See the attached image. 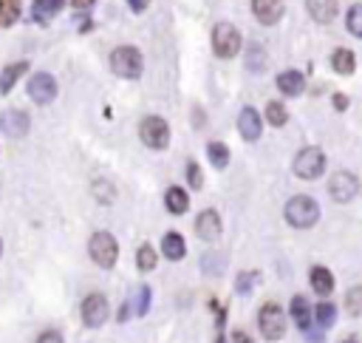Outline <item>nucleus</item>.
<instances>
[{"instance_id": "nucleus-19", "label": "nucleus", "mask_w": 362, "mask_h": 343, "mask_svg": "<svg viewBox=\"0 0 362 343\" xmlns=\"http://www.w3.org/2000/svg\"><path fill=\"white\" fill-rule=\"evenodd\" d=\"M29 71V63H14V65H6L3 74H0V94H9V91L17 85V80Z\"/></svg>"}, {"instance_id": "nucleus-8", "label": "nucleus", "mask_w": 362, "mask_h": 343, "mask_svg": "<svg viewBox=\"0 0 362 343\" xmlns=\"http://www.w3.org/2000/svg\"><path fill=\"white\" fill-rule=\"evenodd\" d=\"M108 315H111V309H108V298L102 292H91L88 298L82 301V321H85V327H91V329L102 327L108 321Z\"/></svg>"}, {"instance_id": "nucleus-31", "label": "nucleus", "mask_w": 362, "mask_h": 343, "mask_svg": "<svg viewBox=\"0 0 362 343\" xmlns=\"http://www.w3.org/2000/svg\"><path fill=\"white\" fill-rule=\"evenodd\" d=\"M258 272L255 269H249V272H240L238 276V281H235V292H240V295H249L252 292V287L258 284Z\"/></svg>"}, {"instance_id": "nucleus-14", "label": "nucleus", "mask_w": 362, "mask_h": 343, "mask_svg": "<svg viewBox=\"0 0 362 343\" xmlns=\"http://www.w3.org/2000/svg\"><path fill=\"white\" fill-rule=\"evenodd\" d=\"M196 233L204 239V241H218L221 239V216L215 210H204L199 219H196Z\"/></svg>"}, {"instance_id": "nucleus-15", "label": "nucleus", "mask_w": 362, "mask_h": 343, "mask_svg": "<svg viewBox=\"0 0 362 343\" xmlns=\"http://www.w3.org/2000/svg\"><path fill=\"white\" fill-rule=\"evenodd\" d=\"M306 9L317 23H331L340 12V0H306Z\"/></svg>"}, {"instance_id": "nucleus-16", "label": "nucleus", "mask_w": 362, "mask_h": 343, "mask_svg": "<svg viewBox=\"0 0 362 343\" xmlns=\"http://www.w3.org/2000/svg\"><path fill=\"white\" fill-rule=\"evenodd\" d=\"M278 88L283 97H300L306 88V77L300 71H283L278 74Z\"/></svg>"}, {"instance_id": "nucleus-22", "label": "nucleus", "mask_w": 362, "mask_h": 343, "mask_svg": "<svg viewBox=\"0 0 362 343\" xmlns=\"http://www.w3.org/2000/svg\"><path fill=\"white\" fill-rule=\"evenodd\" d=\"M331 68H334L337 74H343V77L354 74V68H357V57H354V52H348V49H337V52L331 54Z\"/></svg>"}, {"instance_id": "nucleus-2", "label": "nucleus", "mask_w": 362, "mask_h": 343, "mask_svg": "<svg viewBox=\"0 0 362 343\" xmlns=\"http://www.w3.org/2000/svg\"><path fill=\"white\" fill-rule=\"evenodd\" d=\"M142 68H144V60H142V52L133 49V45H119L111 54V71L122 80H139L142 77Z\"/></svg>"}, {"instance_id": "nucleus-42", "label": "nucleus", "mask_w": 362, "mask_h": 343, "mask_svg": "<svg viewBox=\"0 0 362 343\" xmlns=\"http://www.w3.org/2000/svg\"><path fill=\"white\" fill-rule=\"evenodd\" d=\"M340 343H357V338H346V340H340Z\"/></svg>"}, {"instance_id": "nucleus-38", "label": "nucleus", "mask_w": 362, "mask_h": 343, "mask_svg": "<svg viewBox=\"0 0 362 343\" xmlns=\"http://www.w3.org/2000/svg\"><path fill=\"white\" fill-rule=\"evenodd\" d=\"M334 108H337V111H346V108H348L346 94H334Z\"/></svg>"}, {"instance_id": "nucleus-10", "label": "nucleus", "mask_w": 362, "mask_h": 343, "mask_svg": "<svg viewBox=\"0 0 362 343\" xmlns=\"http://www.w3.org/2000/svg\"><path fill=\"white\" fill-rule=\"evenodd\" d=\"M29 97H32L37 105L54 102V97H57V80H54L52 74H45V71L32 74V80H29Z\"/></svg>"}, {"instance_id": "nucleus-36", "label": "nucleus", "mask_w": 362, "mask_h": 343, "mask_svg": "<svg viewBox=\"0 0 362 343\" xmlns=\"http://www.w3.org/2000/svg\"><path fill=\"white\" fill-rule=\"evenodd\" d=\"M37 343H63V335L54 332V329H48V332H43V335L37 338Z\"/></svg>"}, {"instance_id": "nucleus-35", "label": "nucleus", "mask_w": 362, "mask_h": 343, "mask_svg": "<svg viewBox=\"0 0 362 343\" xmlns=\"http://www.w3.org/2000/svg\"><path fill=\"white\" fill-rule=\"evenodd\" d=\"M93 193H96V199L105 201V204H111V201H113V190H111L108 181H96V185H93Z\"/></svg>"}, {"instance_id": "nucleus-41", "label": "nucleus", "mask_w": 362, "mask_h": 343, "mask_svg": "<svg viewBox=\"0 0 362 343\" xmlns=\"http://www.w3.org/2000/svg\"><path fill=\"white\" fill-rule=\"evenodd\" d=\"M215 343H227V340H224V335H221V332H218V338H215Z\"/></svg>"}, {"instance_id": "nucleus-12", "label": "nucleus", "mask_w": 362, "mask_h": 343, "mask_svg": "<svg viewBox=\"0 0 362 343\" xmlns=\"http://www.w3.org/2000/svg\"><path fill=\"white\" fill-rule=\"evenodd\" d=\"M238 133L244 136L247 142H258L260 133H263V120L255 108H244L238 113Z\"/></svg>"}, {"instance_id": "nucleus-26", "label": "nucleus", "mask_w": 362, "mask_h": 343, "mask_svg": "<svg viewBox=\"0 0 362 343\" xmlns=\"http://www.w3.org/2000/svg\"><path fill=\"white\" fill-rule=\"evenodd\" d=\"M315 315H317L320 329H331V327L337 324V307H334L331 301H320L317 309H315Z\"/></svg>"}, {"instance_id": "nucleus-5", "label": "nucleus", "mask_w": 362, "mask_h": 343, "mask_svg": "<svg viewBox=\"0 0 362 343\" xmlns=\"http://www.w3.org/2000/svg\"><path fill=\"white\" fill-rule=\"evenodd\" d=\"M212 52L221 60H232L240 52V32L232 23H218V26L212 29Z\"/></svg>"}, {"instance_id": "nucleus-21", "label": "nucleus", "mask_w": 362, "mask_h": 343, "mask_svg": "<svg viewBox=\"0 0 362 343\" xmlns=\"http://www.w3.org/2000/svg\"><path fill=\"white\" fill-rule=\"evenodd\" d=\"M63 6H65V0H34V3H32V17L40 20V23H48Z\"/></svg>"}, {"instance_id": "nucleus-25", "label": "nucleus", "mask_w": 362, "mask_h": 343, "mask_svg": "<svg viewBox=\"0 0 362 343\" xmlns=\"http://www.w3.org/2000/svg\"><path fill=\"white\" fill-rule=\"evenodd\" d=\"M20 17V0H0V29H9Z\"/></svg>"}, {"instance_id": "nucleus-40", "label": "nucleus", "mask_w": 362, "mask_h": 343, "mask_svg": "<svg viewBox=\"0 0 362 343\" xmlns=\"http://www.w3.org/2000/svg\"><path fill=\"white\" fill-rule=\"evenodd\" d=\"M71 3H74L77 9H88V6L93 3V0H71Z\"/></svg>"}, {"instance_id": "nucleus-1", "label": "nucleus", "mask_w": 362, "mask_h": 343, "mask_svg": "<svg viewBox=\"0 0 362 343\" xmlns=\"http://www.w3.org/2000/svg\"><path fill=\"white\" fill-rule=\"evenodd\" d=\"M286 221L297 227V230H306V227H315L317 219H320V204L311 199V196H295V199H289L286 204Z\"/></svg>"}, {"instance_id": "nucleus-11", "label": "nucleus", "mask_w": 362, "mask_h": 343, "mask_svg": "<svg viewBox=\"0 0 362 343\" xmlns=\"http://www.w3.org/2000/svg\"><path fill=\"white\" fill-rule=\"evenodd\" d=\"M0 128H3L6 136H12V140H23V136L29 133L32 128V120H29V113L26 111H3L0 113Z\"/></svg>"}, {"instance_id": "nucleus-3", "label": "nucleus", "mask_w": 362, "mask_h": 343, "mask_svg": "<svg viewBox=\"0 0 362 343\" xmlns=\"http://www.w3.org/2000/svg\"><path fill=\"white\" fill-rule=\"evenodd\" d=\"M292 170H295L297 179H306V181L320 179V176L326 173V153H323L320 148H315V145H311V148H303V151L295 156Z\"/></svg>"}, {"instance_id": "nucleus-6", "label": "nucleus", "mask_w": 362, "mask_h": 343, "mask_svg": "<svg viewBox=\"0 0 362 343\" xmlns=\"http://www.w3.org/2000/svg\"><path fill=\"white\" fill-rule=\"evenodd\" d=\"M139 136L148 148L164 151L167 145H170V125H167L161 117H144L142 125H139Z\"/></svg>"}, {"instance_id": "nucleus-7", "label": "nucleus", "mask_w": 362, "mask_h": 343, "mask_svg": "<svg viewBox=\"0 0 362 343\" xmlns=\"http://www.w3.org/2000/svg\"><path fill=\"white\" fill-rule=\"evenodd\" d=\"M258 327H260V335L267 340H280L286 335V315H283V307L280 304H267L258 315Z\"/></svg>"}, {"instance_id": "nucleus-37", "label": "nucleus", "mask_w": 362, "mask_h": 343, "mask_svg": "<svg viewBox=\"0 0 362 343\" xmlns=\"http://www.w3.org/2000/svg\"><path fill=\"white\" fill-rule=\"evenodd\" d=\"M128 3H131V9H133L136 14H142L144 9H148V3H150V0H128Z\"/></svg>"}, {"instance_id": "nucleus-43", "label": "nucleus", "mask_w": 362, "mask_h": 343, "mask_svg": "<svg viewBox=\"0 0 362 343\" xmlns=\"http://www.w3.org/2000/svg\"><path fill=\"white\" fill-rule=\"evenodd\" d=\"M0 250H3V244H0Z\"/></svg>"}, {"instance_id": "nucleus-9", "label": "nucleus", "mask_w": 362, "mask_h": 343, "mask_svg": "<svg viewBox=\"0 0 362 343\" xmlns=\"http://www.w3.org/2000/svg\"><path fill=\"white\" fill-rule=\"evenodd\" d=\"M357 190H359V179L354 173H348V170H337L328 179V193H331L334 201H340V204L351 201L357 196Z\"/></svg>"}, {"instance_id": "nucleus-28", "label": "nucleus", "mask_w": 362, "mask_h": 343, "mask_svg": "<svg viewBox=\"0 0 362 343\" xmlns=\"http://www.w3.org/2000/svg\"><path fill=\"white\" fill-rule=\"evenodd\" d=\"M267 120H269V125H275V128H283V125L289 122V111L283 108V102H269V105H267Z\"/></svg>"}, {"instance_id": "nucleus-24", "label": "nucleus", "mask_w": 362, "mask_h": 343, "mask_svg": "<svg viewBox=\"0 0 362 343\" xmlns=\"http://www.w3.org/2000/svg\"><path fill=\"white\" fill-rule=\"evenodd\" d=\"M207 156H210V162L215 170H224L229 165V148L224 142H210L207 145Z\"/></svg>"}, {"instance_id": "nucleus-27", "label": "nucleus", "mask_w": 362, "mask_h": 343, "mask_svg": "<svg viewBox=\"0 0 362 343\" xmlns=\"http://www.w3.org/2000/svg\"><path fill=\"white\" fill-rule=\"evenodd\" d=\"M156 264H159L156 250H153L150 244H142V247H139V253H136V267H139L142 272H150Z\"/></svg>"}, {"instance_id": "nucleus-13", "label": "nucleus", "mask_w": 362, "mask_h": 343, "mask_svg": "<svg viewBox=\"0 0 362 343\" xmlns=\"http://www.w3.org/2000/svg\"><path fill=\"white\" fill-rule=\"evenodd\" d=\"M283 9H286L283 0H252V12L263 26H275V23L283 17Z\"/></svg>"}, {"instance_id": "nucleus-34", "label": "nucleus", "mask_w": 362, "mask_h": 343, "mask_svg": "<svg viewBox=\"0 0 362 343\" xmlns=\"http://www.w3.org/2000/svg\"><path fill=\"white\" fill-rule=\"evenodd\" d=\"M252 71H258V68H267V54H263V49H258V45H252L249 52V63H247Z\"/></svg>"}, {"instance_id": "nucleus-17", "label": "nucleus", "mask_w": 362, "mask_h": 343, "mask_svg": "<svg viewBox=\"0 0 362 343\" xmlns=\"http://www.w3.org/2000/svg\"><path fill=\"white\" fill-rule=\"evenodd\" d=\"M161 253H164V258H170V261H181L187 256V244H184V239L176 230H170L161 239Z\"/></svg>"}, {"instance_id": "nucleus-30", "label": "nucleus", "mask_w": 362, "mask_h": 343, "mask_svg": "<svg viewBox=\"0 0 362 343\" xmlns=\"http://www.w3.org/2000/svg\"><path fill=\"white\" fill-rule=\"evenodd\" d=\"M346 309H348V315H354V318L362 315V287H351V289H348V295H346Z\"/></svg>"}, {"instance_id": "nucleus-20", "label": "nucleus", "mask_w": 362, "mask_h": 343, "mask_svg": "<svg viewBox=\"0 0 362 343\" xmlns=\"http://www.w3.org/2000/svg\"><path fill=\"white\" fill-rule=\"evenodd\" d=\"M164 204H167V210H170L173 216H184L187 208H190V196L184 188H170L164 193Z\"/></svg>"}, {"instance_id": "nucleus-39", "label": "nucleus", "mask_w": 362, "mask_h": 343, "mask_svg": "<svg viewBox=\"0 0 362 343\" xmlns=\"http://www.w3.org/2000/svg\"><path fill=\"white\" fill-rule=\"evenodd\" d=\"M232 343H252V338H249L247 332H235V335H232Z\"/></svg>"}, {"instance_id": "nucleus-33", "label": "nucleus", "mask_w": 362, "mask_h": 343, "mask_svg": "<svg viewBox=\"0 0 362 343\" xmlns=\"http://www.w3.org/2000/svg\"><path fill=\"white\" fill-rule=\"evenodd\" d=\"M150 287H139V301H136V315H144L150 309Z\"/></svg>"}, {"instance_id": "nucleus-32", "label": "nucleus", "mask_w": 362, "mask_h": 343, "mask_svg": "<svg viewBox=\"0 0 362 343\" xmlns=\"http://www.w3.org/2000/svg\"><path fill=\"white\" fill-rule=\"evenodd\" d=\"M187 181H190L192 190H201L204 188V173H201V168L196 162H192V159L187 162Z\"/></svg>"}, {"instance_id": "nucleus-18", "label": "nucleus", "mask_w": 362, "mask_h": 343, "mask_svg": "<svg viewBox=\"0 0 362 343\" xmlns=\"http://www.w3.org/2000/svg\"><path fill=\"white\" fill-rule=\"evenodd\" d=\"M311 289H315L320 298H328L331 289H334V276H331V269L328 267H315L311 269Z\"/></svg>"}, {"instance_id": "nucleus-29", "label": "nucleus", "mask_w": 362, "mask_h": 343, "mask_svg": "<svg viewBox=\"0 0 362 343\" xmlns=\"http://www.w3.org/2000/svg\"><path fill=\"white\" fill-rule=\"evenodd\" d=\"M346 26H348V32H351L354 37H359V40H362V3H357V6H351V9H348Z\"/></svg>"}, {"instance_id": "nucleus-4", "label": "nucleus", "mask_w": 362, "mask_h": 343, "mask_svg": "<svg viewBox=\"0 0 362 343\" xmlns=\"http://www.w3.org/2000/svg\"><path fill=\"white\" fill-rule=\"evenodd\" d=\"M88 256H91V261H93L96 267L111 269V267L116 264V258H119L116 239H113L111 233H105V230L93 233V236H91V241H88Z\"/></svg>"}, {"instance_id": "nucleus-23", "label": "nucleus", "mask_w": 362, "mask_h": 343, "mask_svg": "<svg viewBox=\"0 0 362 343\" xmlns=\"http://www.w3.org/2000/svg\"><path fill=\"white\" fill-rule=\"evenodd\" d=\"M292 318H295V324L303 332H308V327H311V309H308L303 295H295V298H292Z\"/></svg>"}]
</instances>
